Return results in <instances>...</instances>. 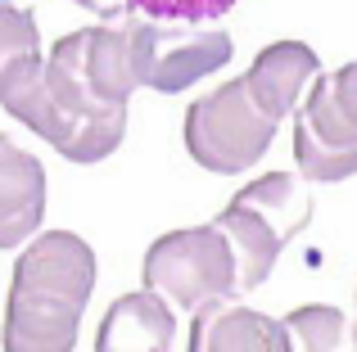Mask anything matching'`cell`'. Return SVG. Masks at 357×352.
<instances>
[{
    "label": "cell",
    "mask_w": 357,
    "mask_h": 352,
    "mask_svg": "<svg viewBox=\"0 0 357 352\" xmlns=\"http://www.w3.org/2000/svg\"><path fill=\"white\" fill-rule=\"evenodd\" d=\"M96 294V248L73 230H45L18 253L5 298V352H73Z\"/></svg>",
    "instance_id": "obj_1"
},
{
    "label": "cell",
    "mask_w": 357,
    "mask_h": 352,
    "mask_svg": "<svg viewBox=\"0 0 357 352\" xmlns=\"http://www.w3.org/2000/svg\"><path fill=\"white\" fill-rule=\"evenodd\" d=\"M307 221H312V190L303 176L267 172L249 181L244 190H236V199L213 217V226L227 235L231 253H236L240 294L258 289L267 280L280 248L298 230H307Z\"/></svg>",
    "instance_id": "obj_2"
},
{
    "label": "cell",
    "mask_w": 357,
    "mask_h": 352,
    "mask_svg": "<svg viewBox=\"0 0 357 352\" xmlns=\"http://www.w3.org/2000/svg\"><path fill=\"white\" fill-rule=\"evenodd\" d=\"M276 127L280 122L258 109V99L249 95L244 77H236V81H222L218 90L199 95L185 109L181 136H185V154L204 172L240 176L271 150Z\"/></svg>",
    "instance_id": "obj_3"
},
{
    "label": "cell",
    "mask_w": 357,
    "mask_h": 352,
    "mask_svg": "<svg viewBox=\"0 0 357 352\" xmlns=\"http://www.w3.org/2000/svg\"><path fill=\"white\" fill-rule=\"evenodd\" d=\"M145 289L163 294L172 307L185 312L227 303L231 294H240V271L227 235L213 221L158 235L145 248Z\"/></svg>",
    "instance_id": "obj_4"
},
{
    "label": "cell",
    "mask_w": 357,
    "mask_h": 352,
    "mask_svg": "<svg viewBox=\"0 0 357 352\" xmlns=\"http://www.w3.org/2000/svg\"><path fill=\"white\" fill-rule=\"evenodd\" d=\"M231 36L213 23H140V86L158 95H181L185 86L213 77L231 63Z\"/></svg>",
    "instance_id": "obj_5"
},
{
    "label": "cell",
    "mask_w": 357,
    "mask_h": 352,
    "mask_svg": "<svg viewBox=\"0 0 357 352\" xmlns=\"http://www.w3.org/2000/svg\"><path fill=\"white\" fill-rule=\"evenodd\" d=\"M185 352H294L285 321H271L240 303H208L195 312Z\"/></svg>",
    "instance_id": "obj_6"
},
{
    "label": "cell",
    "mask_w": 357,
    "mask_h": 352,
    "mask_svg": "<svg viewBox=\"0 0 357 352\" xmlns=\"http://www.w3.org/2000/svg\"><path fill=\"white\" fill-rule=\"evenodd\" d=\"M294 163L307 181H349L357 176V136L307 90L294 109Z\"/></svg>",
    "instance_id": "obj_7"
},
{
    "label": "cell",
    "mask_w": 357,
    "mask_h": 352,
    "mask_svg": "<svg viewBox=\"0 0 357 352\" xmlns=\"http://www.w3.org/2000/svg\"><path fill=\"white\" fill-rule=\"evenodd\" d=\"M172 344H176L172 303L154 289L114 298L96 330V352H172Z\"/></svg>",
    "instance_id": "obj_8"
},
{
    "label": "cell",
    "mask_w": 357,
    "mask_h": 352,
    "mask_svg": "<svg viewBox=\"0 0 357 352\" xmlns=\"http://www.w3.org/2000/svg\"><path fill=\"white\" fill-rule=\"evenodd\" d=\"M45 217V168L0 136V248H23Z\"/></svg>",
    "instance_id": "obj_9"
},
{
    "label": "cell",
    "mask_w": 357,
    "mask_h": 352,
    "mask_svg": "<svg viewBox=\"0 0 357 352\" xmlns=\"http://www.w3.org/2000/svg\"><path fill=\"white\" fill-rule=\"evenodd\" d=\"M317 50L303 41H271L267 50H258L253 68L244 72V86L258 99V109L276 122H285L298 104H303V86H312L317 77Z\"/></svg>",
    "instance_id": "obj_10"
},
{
    "label": "cell",
    "mask_w": 357,
    "mask_h": 352,
    "mask_svg": "<svg viewBox=\"0 0 357 352\" xmlns=\"http://www.w3.org/2000/svg\"><path fill=\"white\" fill-rule=\"evenodd\" d=\"M285 330H289V339H294V352H340L353 339V326L344 321V312L326 307V303L294 307L285 317Z\"/></svg>",
    "instance_id": "obj_11"
},
{
    "label": "cell",
    "mask_w": 357,
    "mask_h": 352,
    "mask_svg": "<svg viewBox=\"0 0 357 352\" xmlns=\"http://www.w3.org/2000/svg\"><path fill=\"white\" fill-rule=\"evenodd\" d=\"M41 54V32H36V14L18 5H0V77L14 63L36 59Z\"/></svg>",
    "instance_id": "obj_12"
},
{
    "label": "cell",
    "mask_w": 357,
    "mask_h": 352,
    "mask_svg": "<svg viewBox=\"0 0 357 352\" xmlns=\"http://www.w3.org/2000/svg\"><path fill=\"white\" fill-rule=\"evenodd\" d=\"M127 9L158 23H218L236 9V0H127Z\"/></svg>",
    "instance_id": "obj_13"
},
{
    "label": "cell",
    "mask_w": 357,
    "mask_h": 352,
    "mask_svg": "<svg viewBox=\"0 0 357 352\" xmlns=\"http://www.w3.org/2000/svg\"><path fill=\"white\" fill-rule=\"evenodd\" d=\"M312 90L326 99V109L357 136V59L344 63V68H335V72H317Z\"/></svg>",
    "instance_id": "obj_14"
},
{
    "label": "cell",
    "mask_w": 357,
    "mask_h": 352,
    "mask_svg": "<svg viewBox=\"0 0 357 352\" xmlns=\"http://www.w3.org/2000/svg\"><path fill=\"white\" fill-rule=\"evenodd\" d=\"M73 5L91 9V14H100V18H122V14H131L127 0H73Z\"/></svg>",
    "instance_id": "obj_15"
},
{
    "label": "cell",
    "mask_w": 357,
    "mask_h": 352,
    "mask_svg": "<svg viewBox=\"0 0 357 352\" xmlns=\"http://www.w3.org/2000/svg\"><path fill=\"white\" fill-rule=\"evenodd\" d=\"M353 344H357V326H353Z\"/></svg>",
    "instance_id": "obj_16"
},
{
    "label": "cell",
    "mask_w": 357,
    "mask_h": 352,
    "mask_svg": "<svg viewBox=\"0 0 357 352\" xmlns=\"http://www.w3.org/2000/svg\"><path fill=\"white\" fill-rule=\"evenodd\" d=\"M0 5H14V0H0Z\"/></svg>",
    "instance_id": "obj_17"
}]
</instances>
